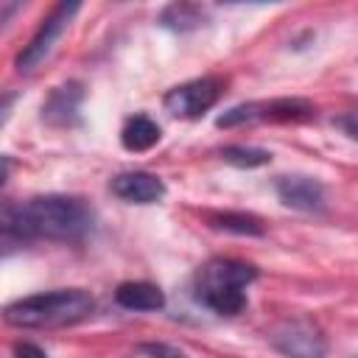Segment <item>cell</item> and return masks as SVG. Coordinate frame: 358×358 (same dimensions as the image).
<instances>
[{
  "label": "cell",
  "mask_w": 358,
  "mask_h": 358,
  "mask_svg": "<svg viewBox=\"0 0 358 358\" xmlns=\"http://www.w3.org/2000/svg\"><path fill=\"white\" fill-rule=\"evenodd\" d=\"M8 221L22 243L31 241H81L92 229V210L76 196H36L8 201Z\"/></svg>",
  "instance_id": "1"
},
{
  "label": "cell",
  "mask_w": 358,
  "mask_h": 358,
  "mask_svg": "<svg viewBox=\"0 0 358 358\" xmlns=\"http://www.w3.org/2000/svg\"><path fill=\"white\" fill-rule=\"evenodd\" d=\"M95 310V296L84 288H56L45 294H31L22 296L11 305H6L3 319L11 327H64V324H78L90 319Z\"/></svg>",
  "instance_id": "2"
},
{
  "label": "cell",
  "mask_w": 358,
  "mask_h": 358,
  "mask_svg": "<svg viewBox=\"0 0 358 358\" xmlns=\"http://www.w3.org/2000/svg\"><path fill=\"white\" fill-rule=\"evenodd\" d=\"M81 11V3H56L53 8H50V14L42 20V25L36 28V34L31 36V42L20 50V56H17V70L20 73H34L50 53H53V48H56V42L62 39V34L67 31V25H70V20L76 17Z\"/></svg>",
  "instance_id": "3"
},
{
  "label": "cell",
  "mask_w": 358,
  "mask_h": 358,
  "mask_svg": "<svg viewBox=\"0 0 358 358\" xmlns=\"http://www.w3.org/2000/svg\"><path fill=\"white\" fill-rule=\"evenodd\" d=\"M221 92H224V81L215 76H204V78H193V81H185L168 90L162 98V106L173 117L193 120V117H201L210 106H215Z\"/></svg>",
  "instance_id": "4"
},
{
  "label": "cell",
  "mask_w": 358,
  "mask_h": 358,
  "mask_svg": "<svg viewBox=\"0 0 358 358\" xmlns=\"http://www.w3.org/2000/svg\"><path fill=\"white\" fill-rule=\"evenodd\" d=\"M271 344L288 358H324L327 355V341L322 330L305 319L282 322L271 333Z\"/></svg>",
  "instance_id": "5"
},
{
  "label": "cell",
  "mask_w": 358,
  "mask_h": 358,
  "mask_svg": "<svg viewBox=\"0 0 358 358\" xmlns=\"http://www.w3.org/2000/svg\"><path fill=\"white\" fill-rule=\"evenodd\" d=\"M274 190H277V199L291 210L316 213L324 207V185L313 176H299V173L277 176Z\"/></svg>",
  "instance_id": "6"
},
{
  "label": "cell",
  "mask_w": 358,
  "mask_h": 358,
  "mask_svg": "<svg viewBox=\"0 0 358 358\" xmlns=\"http://www.w3.org/2000/svg\"><path fill=\"white\" fill-rule=\"evenodd\" d=\"M81 101H84V84L81 81H64L59 87L50 90V95L42 103V120L48 126L64 129L78 123V112H81Z\"/></svg>",
  "instance_id": "7"
},
{
  "label": "cell",
  "mask_w": 358,
  "mask_h": 358,
  "mask_svg": "<svg viewBox=\"0 0 358 358\" xmlns=\"http://www.w3.org/2000/svg\"><path fill=\"white\" fill-rule=\"evenodd\" d=\"M112 193L129 204H154L165 196V182L148 171H126L109 182Z\"/></svg>",
  "instance_id": "8"
},
{
  "label": "cell",
  "mask_w": 358,
  "mask_h": 358,
  "mask_svg": "<svg viewBox=\"0 0 358 358\" xmlns=\"http://www.w3.org/2000/svg\"><path fill=\"white\" fill-rule=\"evenodd\" d=\"M255 277H257V268L252 263L232 260V257H215V260H210V263L201 266V271L196 277V288H207V285L246 288Z\"/></svg>",
  "instance_id": "9"
},
{
  "label": "cell",
  "mask_w": 358,
  "mask_h": 358,
  "mask_svg": "<svg viewBox=\"0 0 358 358\" xmlns=\"http://www.w3.org/2000/svg\"><path fill=\"white\" fill-rule=\"evenodd\" d=\"M115 302L126 310H159V308H165V294L154 282L131 280V282H120L115 288Z\"/></svg>",
  "instance_id": "10"
},
{
  "label": "cell",
  "mask_w": 358,
  "mask_h": 358,
  "mask_svg": "<svg viewBox=\"0 0 358 358\" xmlns=\"http://www.w3.org/2000/svg\"><path fill=\"white\" fill-rule=\"evenodd\" d=\"M316 115L310 101L302 98H274V101H255V120H280V123H296L310 120Z\"/></svg>",
  "instance_id": "11"
},
{
  "label": "cell",
  "mask_w": 358,
  "mask_h": 358,
  "mask_svg": "<svg viewBox=\"0 0 358 358\" xmlns=\"http://www.w3.org/2000/svg\"><path fill=\"white\" fill-rule=\"evenodd\" d=\"M196 299L221 316H235L246 308V288L207 285V288H196Z\"/></svg>",
  "instance_id": "12"
},
{
  "label": "cell",
  "mask_w": 358,
  "mask_h": 358,
  "mask_svg": "<svg viewBox=\"0 0 358 358\" xmlns=\"http://www.w3.org/2000/svg\"><path fill=\"white\" fill-rule=\"evenodd\" d=\"M159 137H162V131H159V126H157L148 115H134V117H129V120L123 123V131H120L123 148H126V151H134V154L154 148V145L159 143Z\"/></svg>",
  "instance_id": "13"
},
{
  "label": "cell",
  "mask_w": 358,
  "mask_h": 358,
  "mask_svg": "<svg viewBox=\"0 0 358 358\" xmlns=\"http://www.w3.org/2000/svg\"><path fill=\"white\" fill-rule=\"evenodd\" d=\"M207 20V11L196 3H171L159 11L157 22L168 31H176V34H185V31H193L199 25H204Z\"/></svg>",
  "instance_id": "14"
},
{
  "label": "cell",
  "mask_w": 358,
  "mask_h": 358,
  "mask_svg": "<svg viewBox=\"0 0 358 358\" xmlns=\"http://www.w3.org/2000/svg\"><path fill=\"white\" fill-rule=\"evenodd\" d=\"M207 221H210V227L224 229V232H235V235H252V238L266 235L263 221H260L257 215H252V213H235V210H227V213H210Z\"/></svg>",
  "instance_id": "15"
},
{
  "label": "cell",
  "mask_w": 358,
  "mask_h": 358,
  "mask_svg": "<svg viewBox=\"0 0 358 358\" xmlns=\"http://www.w3.org/2000/svg\"><path fill=\"white\" fill-rule=\"evenodd\" d=\"M221 159L238 168H260L271 162V151L255 148V145H227L221 148Z\"/></svg>",
  "instance_id": "16"
},
{
  "label": "cell",
  "mask_w": 358,
  "mask_h": 358,
  "mask_svg": "<svg viewBox=\"0 0 358 358\" xmlns=\"http://www.w3.org/2000/svg\"><path fill=\"white\" fill-rule=\"evenodd\" d=\"M20 246H25V243L17 238V232H14L11 221H8V210H6V204H0V257L17 252Z\"/></svg>",
  "instance_id": "17"
},
{
  "label": "cell",
  "mask_w": 358,
  "mask_h": 358,
  "mask_svg": "<svg viewBox=\"0 0 358 358\" xmlns=\"http://www.w3.org/2000/svg\"><path fill=\"white\" fill-rule=\"evenodd\" d=\"M137 352H143L145 358H185V352L173 344H165V341H145L137 347Z\"/></svg>",
  "instance_id": "18"
},
{
  "label": "cell",
  "mask_w": 358,
  "mask_h": 358,
  "mask_svg": "<svg viewBox=\"0 0 358 358\" xmlns=\"http://www.w3.org/2000/svg\"><path fill=\"white\" fill-rule=\"evenodd\" d=\"M14 358H50V355H48L42 347H36V344L22 341V344L14 347Z\"/></svg>",
  "instance_id": "19"
},
{
  "label": "cell",
  "mask_w": 358,
  "mask_h": 358,
  "mask_svg": "<svg viewBox=\"0 0 358 358\" xmlns=\"http://www.w3.org/2000/svg\"><path fill=\"white\" fill-rule=\"evenodd\" d=\"M14 103H17V95H14V92H3V95H0V129H3L6 120L11 117Z\"/></svg>",
  "instance_id": "20"
},
{
  "label": "cell",
  "mask_w": 358,
  "mask_h": 358,
  "mask_svg": "<svg viewBox=\"0 0 358 358\" xmlns=\"http://www.w3.org/2000/svg\"><path fill=\"white\" fill-rule=\"evenodd\" d=\"M11 168H14V162H11V157H0V187L6 185V179H8V173H11Z\"/></svg>",
  "instance_id": "21"
},
{
  "label": "cell",
  "mask_w": 358,
  "mask_h": 358,
  "mask_svg": "<svg viewBox=\"0 0 358 358\" xmlns=\"http://www.w3.org/2000/svg\"><path fill=\"white\" fill-rule=\"evenodd\" d=\"M336 123H341V126L347 129V137H355V126H352V112H350L347 117H341V120H336Z\"/></svg>",
  "instance_id": "22"
}]
</instances>
